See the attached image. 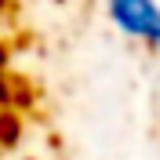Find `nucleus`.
<instances>
[{
    "label": "nucleus",
    "instance_id": "obj_1",
    "mask_svg": "<svg viewBox=\"0 0 160 160\" xmlns=\"http://www.w3.org/2000/svg\"><path fill=\"white\" fill-rule=\"evenodd\" d=\"M109 18L128 37L160 48V8L153 0H109Z\"/></svg>",
    "mask_w": 160,
    "mask_h": 160
},
{
    "label": "nucleus",
    "instance_id": "obj_2",
    "mask_svg": "<svg viewBox=\"0 0 160 160\" xmlns=\"http://www.w3.org/2000/svg\"><path fill=\"white\" fill-rule=\"evenodd\" d=\"M0 4H4V0H0Z\"/></svg>",
    "mask_w": 160,
    "mask_h": 160
}]
</instances>
